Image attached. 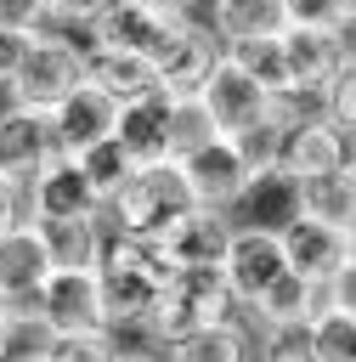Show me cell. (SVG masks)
I'll return each mask as SVG.
<instances>
[{
	"label": "cell",
	"instance_id": "4dcf8cb0",
	"mask_svg": "<svg viewBox=\"0 0 356 362\" xmlns=\"http://www.w3.org/2000/svg\"><path fill=\"white\" fill-rule=\"evenodd\" d=\"M45 362H119V339L113 334H57L40 339Z\"/></svg>",
	"mask_w": 356,
	"mask_h": 362
},
{
	"label": "cell",
	"instance_id": "c3c4849f",
	"mask_svg": "<svg viewBox=\"0 0 356 362\" xmlns=\"http://www.w3.org/2000/svg\"><path fill=\"white\" fill-rule=\"evenodd\" d=\"M0 311H6V300H0Z\"/></svg>",
	"mask_w": 356,
	"mask_h": 362
},
{
	"label": "cell",
	"instance_id": "4fadbf2b",
	"mask_svg": "<svg viewBox=\"0 0 356 362\" xmlns=\"http://www.w3.org/2000/svg\"><path fill=\"white\" fill-rule=\"evenodd\" d=\"M288 272V255H283V232H266V226H237L232 232V255H226V283L232 294L243 300V311Z\"/></svg>",
	"mask_w": 356,
	"mask_h": 362
},
{
	"label": "cell",
	"instance_id": "9c48e42d",
	"mask_svg": "<svg viewBox=\"0 0 356 362\" xmlns=\"http://www.w3.org/2000/svg\"><path fill=\"white\" fill-rule=\"evenodd\" d=\"M186 17H192V11H147V6L119 0V6L96 23V34L85 40V51H90V45H119V51H141V57L158 62V57L175 45V34L186 28Z\"/></svg>",
	"mask_w": 356,
	"mask_h": 362
},
{
	"label": "cell",
	"instance_id": "ffe728a7",
	"mask_svg": "<svg viewBox=\"0 0 356 362\" xmlns=\"http://www.w3.org/2000/svg\"><path fill=\"white\" fill-rule=\"evenodd\" d=\"M57 272H102L107 255V215H68V221H34Z\"/></svg>",
	"mask_w": 356,
	"mask_h": 362
},
{
	"label": "cell",
	"instance_id": "cb8c5ba5",
	"mask_svg": "<svg viewBox=\"0 0 356 362\" xmlns=\"http://www.w3.org/2000/svg\"><path fill=\"white\" fill-rule=\"evenodd\" d=\"M288 221H299V181H288L283 170L260 175L243 204L232 209V226H266V232H283Z\"/></svg>",
	"mask_w": 356,
	"mask_h": 362
},
{
	"label": "cell",
	"instance_id": "4316f807",
	"mask_svg": "<svg viewBox=\"0 0 356 362\" xmlns=\"http://www.w3.org/2000/svg\"><path fill=\"white\" fill-rule=\"evenodd\" d=\"M226 57L260 85V90H271V96H283V90H294V79H288V51H283V34L277 40H243V45H226Z\"/></svg>",
	"mask_w": 356,
	"mask_h": 362
},
{
	"label": "cell",
	"instance_id": "7c38bea8",
	"mask_svg": "<svg viewBox=\"0 0 356 362\" xmlns=\"http://www.w3.org/2000/svg\"><path fill=\"white\" fill-rule=\"evenodd\" d=\"M85 85L102 90L119 107H136V102L164 96L158 90V62L141 57V51H119V45H90L85 51Z\"/></svg>",
	"mask_w": 356,
	"mask_h": 362
},
{
	"label": "cell",
	"instance_id": "f35d334b",
	"mask_svg": "<svg viewBox=\"0 0 356 362\" xmlns=\"http://www.w3.org/2000/svg\"><path fill=\"white\" fill-rule=\"evenodd\" d=\"M328 305H333V311H350V317H356V260H350V266H345V272H339V277L328 283Z\"/></svg>",
	"mask_w": 356,
	"mask_h": 362
},
{
	"label": "cell",
	"instance_id": "74e56055",
	"mask_svg": "<svg viewBox=\"0 0 356 362\" xmlns=\"http://www.w3.org/2000/svg\"><path fill=\"white\" fill-rule=\"evenodd\" d=\"M23 221H28V192H23L17 181H6V175H0V238H6V232H17Z\"/></svg>",
	"mask_w": 356,
	"mask_h": 362
},
{
	"label": "cell",
	"instance_id": "ba28073f",
	"mask_svg": "<svg viewBox=\"0 0 356 362\" xmlns=\"http://www.w3.org/2000/svg\"><path fill=\"white\" fill-rule=\"evenodd\" d=\"M232 215H220V209H192V215H181L153 249L170 260V272H226V255H232Z\"/></svg>",
	"mask_w": 356,
	"mask_h": 362
},
{
	"label": "cell",
	"instance_id": "8992f818",
	"mask_svg": "<svg viewBox=\"0 0 356 362\" xmlns=\"http://www.w3.org/2000/svg\"><path fill=\"white\" fill-rule=\"evenodd\" d=\"M226 62V40L215 34V23L209 17H186V28L175 34V45L158 57V90L170 96V102H192V96H203V85L215 79V68Z\"/></svg>",
	"mask_w": 356,
	"mask_h": 362
},
{
	"label": "cell",
	"instance_id": "9a60e30c",
	"mask_svg": "<svg viewBox=\"0 0 356 362\" xmlns=\"http://www.w3.org/2000/svg\"><path fill=\"white\" fill-rule=\"evenodd\" d=\"M277 170L288 181H316V175H333V170H350V130H339L333 119H311V124H294L283 136V158Z\"/></svg>",
	"mask_w": 356,
	"mask_h": 362
},
{
	"label": "cell",
	"instance_id": "b9f144b4",
	"mask_svg": "<svg viewBox=\"0 0 356 362\" xmlns=\"http://www.w3.org/2000/svg\"><path fill=\"white\" fill-rule=\"evenodd\" d=\"M130 6H147V11H186V0H130Z\"/></svg>",
	"mask_w": 356,
	"mask_h": 362
},
{
	"label": "cell",
	"instance_id": "8fae6325",
	"mask_svg": "<svg viewBox=\"0 0 356 362\" xmlns=\"http://www.w3.org/2000/svg\"><path fill=\"white\" fill-rule=\"evenodd\" d=\"M51 272H57V260H51V249H45L34 221H23L17 232L0 238V300H6V311L34 305L40 288L51 283Z\"/></svg>",
	"mask_w": 356,
	"mask_h": 362
},
{
	"label": "cell",
	"instance_id": "44dd1931",
	"mask_svg": "<svg viewBox=\"0 0 356 362\" xmlns=\"http://www.w3.org/2000/svg\"><path fill=\"white\" fill-rule=\"evenodd\" d=\"M203 17L215 23V34H220L226 45L288 34V0H215Z\"/></svg>",
	"mask_w": 356,
	"mask_h": 362
},
{
	"label": "cell",
	"instance_id": "277c9868",
	"mask_svg": "<svg viewBox=\"0 0 356 362\" xmlns=\"http://www.w3.org/2000/svg\"><path fill=\"white\" fill-rule=\"evenodd\" d=\"M79 90H85V40L79 34H62V28H45L34 40L23 74L11 79L6 102L11 107H28V113H57Z\"/></svg>",
	"mask_w": 356,
	"mask_h": 362
},
{
	"label": "cell",
	"instance_id": "ac0fdd59",
	"mask_svg": "<svg viewBox=\"0 0 356 362\" xmlns=\"http://www.w3.org/2000/svg\"><path fill=\"white\" fill-rule=\"evenodd\" d=\"M57 141H62V158H79V153H90V147H102V141H113L119 136V119H124V107L119 102H107L102 90H79L73 102H62L57 113Z\"/></svg>",
	"mask_w": 356,
	"mask_h": 362
},
{
	"label": "cell",
	"instance_id": "7dc6e473",
	"mask_svg": "<svg viewBox=\"0 0 356 362\" xmlns=\"http://www.w3.org/2000/svg\"><path fill=\"white\" fill-rule=\"evenodd\" d=\"M350 51H356V28H350Z\"/></svg>",
	"mask_w": 356,
	"mask_h": 362
},
{
	"label": "cell",
	"instance_id": "d590c367",
	"mask_svg": "<svg viewBox=\"0 0 356 362\" xmlns=\"http://www.w3.org/2000/svg\"><path fill=\"white\" fill-rule=\"evenodd\" d=\"M0 28L45 34L51 28V0H0Z\"/></svg>",
	"mask_w": 356,
	"mask_h": 362
},
{
	"label": "cell",
	"instance_id": "ee69618b",
	"mask_svg": "<svg viewBox=\"0 0 356 362\" xmlns=\"http://www.w3.org/2000/svg\"><path fill=\"white\" fill-rule=\"evenodd\" d=\"M209 6H215V0H186V11H209Z\"/></svg>",
	"mask_w": 356,
	"mask_h": 362
},
{
	"label": "cell",
	"instance_id": "ab89813d",
	"mask_svg": "<svg viewBox=\"0 0 356 362\" xmlns=\"http://www.w3.org/2000/svg\"><path fill=\"white\" fill-rule=\"evenodd\" d=\"M119 362H164V345H130V339H119Z\"/></svg>",
	"mask_w": 356,
	"mask_h": 362
},
{
	"label": "cell",
	"instance_id": "e575fe53",
	"mask_svg": "<svg viewBox=\"0 0 356 362\" xmlns=\"http://www.w3.org/2000/svg\"><path fill=\"white\" fill-rule=\"evenodd\" d=\"M260 362H316V356H311V328L260 334Z\"/></svg>",
	"mask_w": 356,
	"mask_h": 362
},
{
	"label": "cell",
	"instance_id": "d4e9b609",
	"mask_svg": "<svg viewBox=\"0 0 356 362\" xmlns=\"http://www.w3.org/2000/svg\"><path fill=\"white\" fill-rule=\"evenodd\" d=\"M299 215L356 238V164L333 170V175H316V181H299Z\"/></svg>",
	"mask_w": 356,
	"mask_h": 362
},
{
	"label": "cell",
	"instance_id": "f546056e",
	"mask_svg": "<svg viewBox=\"0 0 356 362\" xmlns=\"http://www.w3.org/2000/svg\"><path fill=\"white\" fill-rule=\"evenodd\" d=\"M311 356H316V362H356V317L328 305V311L311 322Z\"/></svg>",
	"mask_w": 356,
	"mask_h": 362
},
{
	"label": "cell",
	"instance_id": "f1b7e54d",
	"mask_svg": "<svg viewBox=\"0 0 356 362\" xmlns=\"http://www.w3.org/2000/svg\"><path fill=\"white\" fill-rule=\"evenodd\" d=\"M170 102V96H164ZM209 141H220V130H215V119H209V107L192 96V102H170V158L175 164H186L192 153H203Z\"/></svg>",
	"mask_w": 356,
	"mask_h": 362
},
{
	"label": "cell",
	"instance_id": "603a6c76",
	"mask_svg": "<svg viewBox=\"0 0 356 362\" xmlns=\"http://www.w3.org/2000/svg\"><path fill=\"white\" fill-rule=\"evenodd\" d=\"M119 147L136 158V170H141V164H175V158H170V102L153 96V102L124 107V119H119Z\"/></svg>",
	"mask_w": 356,
	"mask_h": 362
},
{
	"label": "cell",
	"instance_id": "83f0119b",
	"mask_svg": "<svg viewBox=\"0 0 356 362\" xmlns=\"http://www.w3.org/2000/svg\"><path fill=\"white\" fill-rule=\"evenodd\" d=\"M164 362H249V334L237 328H203L175 345H164Z\"/></svg>",
	"mask_w": 356,
	"mask_h": 362
},
{
	"label": "cell",
	"instance_id": "7a4b0ae2",
	"mask_svg": "<svg viewBox=\"0 0 356 362\" xmlns=\"http://www.w3.org/2000/svg\"><path fill=\"white\" fill-rule=\"evenodd\" d=\"M192 209H198V198H192V181L181 164H141L124 181V192L107 204V232L136 238V243H158Z\"/></svg>",
	"mask_w": 356,
	"mask_h": 362
},
{
	"label": "cell",
	"instance_id": "5b68a950",
	"mask_svg": "<svg viewBox=\"0 0 356 362\" xmlns=\"http://www.w3.org/2000/svg\"><path fill=\"white\" fill-rule=\"evenodd\" d=\"M11 317H17V328H34L40 339H57V334H113L102 272H51L40 300L11 311Z\"/></svg>",
	"mask_w": 356,
	"mask_h": 362
},
{
	"label": "cell",
	"instance_id": "d6986e66",
	"mask_svg": "<svg viewBox=\"0 0 356 362\" xmlns=\"http://www.w3.org/2000/svg\"><path fill=\"white\" fill-rule=\"evenodd\" d=\"M322 311H328V288L305 283L299 272H283V277L249 305V322H254L260 334H277V328H311Z\"/></svg>",
	"mask_w": 356,
	"mask_h": 362
},
{
	"label": "cell",
	"instance_id": "7402d4cb",
	"mask_svg": "<svg viewBox=\"0 0 356 362\" xmlns=\"http://www.w3.org/2000/svg\"><path fill=\"white\" fill-rule=\"evenodd\" d=\"M68 215H102L73 170V158H57L34 187H28V221H68Z\"/></svg>",
	"mask_w": 356,
	"mask_h": 362
},
{
	"label": "cell",
	"instance_id": "7bdbcfd3",
	"mask_svg": "<svg viewBox=\"0 0 356 362\" xmlns=\"http://www.w3.org/2000/svg\"><path fill=\"white\" fill-rule=\"evenodd\" d=\"M11 362H45V356H40V345H28V351H17Z\"/></svg>",
	"mask_w": 356,
	"mask_h": 362
},
{
	"label": "cell",
	"instance_id": "d6a6232c",
	"mask_svg": "<svg viewBox=\"0 0 356 362\" xmlns=\"http://www.w3.org/2000/svg\"><path fill=\"white\" fill-rule=\"evenodd\" d=\"M288 28L345 34V28H350V11H345V0H288Z\"/></svg>",
	"mask_w": 356,
	"mask_h": 362
},
{
	"label": "cell",
	"instance_id": "60d3db41",
	"mask_svg": "<svg viewBox=\"0 0 356 362\" xmlns=\"http://www.w3.org/2000/svg\"><path fill=\"white\" fill-rule=\"evenodd\" d=\"M17 334H23V328H17V317H11V311H0V362H11V356H17Z\"/></svg>",
	"mask_w": 356,
	"mask_h": 362
},
{
	"label": "cell",
	"instance_id": "f6af8a7d",
	"mask_svg": "<svg viewBox=\"0 0 356 362\" xmlns=\"http://www.w3.org/2000/svg\"><path fill=\"white\" fill-rule=\"evenodd\" d=\"M345 11H350V28H356V0H345Z\"/></svg>",
	"mask_w": 356,
	"mask_h": 362
},
{
	"label": "cell",
	"instance_id": "484cf974",
	"mask_svg": "<svg viewBox=\"0 0 356 362\" xmlns=\"http://www.w3.org/2000/svg\"><path fill=\"white\" fill-rule=\"evenodd\" d=\"M73 170H79V181H85V192H90V204L107 215V204L124 192V181L136 175V158L119 147V136L113 141H102V147H90V153H79L73 158Z\"/></svg>",
	"mask_w": 356,
	"mask_h": 362
},
{
	"label": "cell",
	"instance_id": "bcb514c9",
	"mask_svg": "<svg viewBox=\"0 0 356 362\" xmlns=\"http://www.w3.org/2000/svg\"><path fill=\"white\" fill-rule=\"evenodd\" d=\"M350 164H356V130H350Z\"/></svg>",
	"mask_w": 356,
	"mask_h": 362
},
{
	"label": "cell",
	"instance_id": "836d02e7",
	"mask_svg": "<svg viewBox=\"0 0 356 362\" xmlns=\"http://www.w3.org/2000/svg\"><path fill=\"white\" fill-rule=\"evenodd\" d=\"M322 102H328V119H333L339 130H356V51L345 57V68H339L333 85L322 90Z\"/></svg>",
	"mask_w": 356,
	"mask_h": 362
},
{
	"label": "cell",
	"instance_id": "30bf717a",
	"mask_svg": "<svg viewBox=\"0 0 356 362\" xmlns=\"http://www.w3.org/2000/svg\"><path fill=\"white\" fill-rule=\"evenodd\" d=\"M283 255H288V272H299L305 283L328 288L350 260H356V238L339 232V226H322V221H288L283 226Z\"/></svg>",
	"mask_w": 356,
	"mask_h": 362
},
{
	"label": "cell",
	"instance_id": "1f68e13d",
	"mask_svg": "<svg viewBox=\"0 0 356 362\" xmlns=\"http://www.w3.org/2000/svg\"><path fill=\"white\" fill-rule=\"evenodd\" d=\"M119 0H51V28H62V34H96V23L113 11Z\"/></svg>",
	"mask_w": 356,
	"mask_h": 362
},
{
	"label": "cell",
	"instance_id": "e0dca14e",
	"mask_svg": "<svg viewBox=\"0 0 356 362\" xmlns=\"http://www.w3.org/2000/svg\"><path fill=\"white\" fill-rule=\"evenodd\" d=\"M283 51H288V79H294V90L322 96V90L333 85V74L345 68V57H350V28H345V34L288 28V34H283Z\"/></svg>",
	"mask_w": 356,
	"mask_h": 362
},
{
	"label": "cell",
	"instance_id": "52a82bcc",
	"mask_svg": "<svg viewBox=\"0 0 356 362\" xmlns=\"http://www.w3.org/2000/svg\"><path fill=\"white\" fill-rule=\"evenodd\" d=\"M62 158V141H57V119L51 113H28V107H0V175L17 181L23 192Z\"/></svg>",
	"mask_w": 356,
	"mask_h": 362
},
{
	"label": "cell",
	"instance_id": "2e32d148",
	"mask_svg": "<svg viewBox=\"0 0 356 362\" xmlns=\"http://www.w3.org/2000/svg\"><path fill=\"white\" fill-rule=\"evenodd\" d=\"M203 107H209V119H215V130L220 136H243V130H254L260 119H266V107H271V90H260L232 57L215 68V79L203 85V96H198Z\"/></svg>",
	"mask_w": 356,
	"mask_h": 362
},
{
	"label": "cell",
	"instance_id": "5bb4252c",
	"mask_svg": "<svg viewBox=\"0 0 356 362\" xmlns=\"http://www.w3.org/2000/svg\"><path fill=\"white\" fill-rule=\"evenodd\" d=\"M186 181H192V198L203 204V209H220V215H232L237 204H243V192L254 187V170L243 164V153L220 136V141H209L203 153H192L186 164Z\"/></svg>",
	"mask_w": 356,
	"mask_h": 362
},
{
	"label": "cell",
	"instance_id": "3957f363",
	"mask_svg": "<svg viewBox=\"0 0 356 362\" xmlns=\"http://www.w3.org/2000/svg\"><path fill=\"white\" fill-rule=\"evenodd\" d=\"M249 322L243 300L232 294L226 272H175L158 294V311H153V339L158 345H175L186 334H203V328H237Z\"/></svg>",
	"mask_w": 356,
	"mask_h": 362
},
{
	"label": "cell",
	"instance_id": "8d00e7d4",
	"mask_svg": "<svg viewBox=\"0 0 356 362\" xmlns=\"http://www.w3.org/2000/svg\"><path fill=\"white\" fill-rule=\"evenodd\" d=\"M40 34H23V28H0V90H11V79L23 74L28 51H34Z\"/></svg>",
	"mask_w": 356,
	"mask_h": 362
},
{
	"label": "cell",
	"instance_id": "6da1fadb",
	"mask_svg": "<svg viewBox=\"0 0 356 362\" xmlns=\"http://www.w3.org/2000/svg\"><path fill=\"white\" fill-rule=\"evenodd\" d=\"M170 260L153 249V243H136V238H107V255H102V294H107V322H113V339L124 334H147L153 339V311H158V294L170 283Z\"/></svg>",
	"mask_w": 356,
	"mask_h": 362
}]
</instances>
